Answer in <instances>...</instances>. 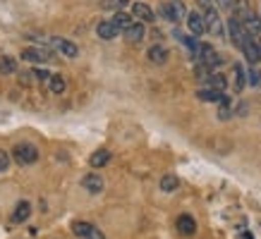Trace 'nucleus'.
Returning <instances> with one entry per match:
<instances>
[{
  "label": "nucleus",
  "instance_id": "11",
  "mask_svg": "<svg viewBox=\"0 0 261 239\" xmlns=\"http://www.w3.org/2000/svg\"><path fill=\"white\" fill-rule=\"evenodd\" d=\"M82 187L89 191V194H98V191H103V177L101 175H84L82 177Z\"/></svg>",
  "mask_w": 261,
  "mask_h": 239
},
{
  "label": "nucleus",
  "instance_id": "8",
  "mask_svg": "<svg viewBox=\"0 0 261 239\" xmlns=\"http://www.w3.org/2000/svg\"><path fill=\"white\" fill-rule=\"evenodd\" d=\"M50 46L56 48V50H60L63 55L67 57H77L80 55V48H77V43H72L70 39H53L50 41Z\"/></svg>",
  "mask_w": 261,
  "mask_h": 239
},
{
  "label": "nucleus",
  "instance_id": "15",
  "mask_svg": "<svg viewBox=\"0 0 261 239\" xmlns=\"http://www.w3.org/2000/svg\"><path fill=\"white\" fill-rule=\"evenodd\" d=\"M96 34L101 36V39H106V41H111V39H115L120 34V29L113 24V19L111 22H98V26H96Z\"/></svg>",
  "mask_w": 261,
  "mask_h": 239
},
{
  "label": "nucleus",
  "instance_id": "28",
  "mask_svg": "<svg viewBox=\"0 0 261 239\" xmlns=\"http://www.w3.org/2000/svg\"><path fill=\"white\" fill-rule=\"evenodd\" d=\"M15 70H17L15 57H10V55L0 57V72H3V74H12V72H15Z\"/></svg>",
  "mask_w": 261,
  "mask_h": 239
},
{
  "label": "nucleus",
  "instance_id": "18",
  "mask_svg": "<svg viewBox=\"0 0 261 239\" xmlns=\"http://www.w3.org/2000/svg\"><path fill=\"white\" fill-rule=\"evenodd\" d=\"M146 57H149L153 65H163L168 60V50L163 46H153L149 48V53H146Z\"/></svg>",
  "mask_w": 261,
  "mask_h": 239
},
{
  "label": "nucleus",
  "instance_id": "32",
  "mask_svg": "<svg viewBox=\"0 0 261 239\" xmlns=\"http://www.w3.org/2000/svg\"><path fill=\"white\" fill-rule=\"evenodd\" d=\"M197 3H199V5H201L204 10H208V8H214V3H216V0H197Z\"/></svg>",
  "mask_w": 261,
  "mask_h": 239
},
{
  "label": "nucleus",
  "instance_id": "23",
  "mask_svg": "<svg viewBox=\"0 0 261 239\" xmlns=\"http://www.w3.org/2000/svg\"><path fill=\"white\" fill-rule=\"evenodd\" d=\"M113 24L118 26L120 32H125V29H129L135 22H132V17L127 15V12H122V10H120V12H115V17H113Z\"/></svg>",
  "mask_w": 261,
  "mask_h": 239
},
{
  "label": "nucleus",
  "instance_id": "22",
  "mask_svg": "<svg viewBox=\"0 0 261 239\" xmlns=\"http://www.w3.org/2000/svg\"><path fill=\"white\" fill-rule=\"evenodd\" d=\"M108 160H111V151L101 148V151H96L94 156L89 158V163H91V167H103V165H108Z\"/></svg>",
  "mask_w": 261,
  "mask_h": 239
},
{
  "label": "nucleus",
  "instance_id": "27",
  "mask_svg": "<svg viewBox=\"0 0 261 239\" xmlns=\"http://www.w3.org/2000/svg\"><path fill=\"white\" fill-rule=\"evenodd\" d=\"M48 86H50V91H53V94H63V91H65V79L60 77V74H53V77L48 79Z\"/></svg>",
  "mask_w": 261,
  "mask_h": 239
},
{
  "label": "nucleus",
  "instance_id": "29",
  "mask_svg": "<svg viewBox=\"0 0 261 239\" xmlns=\"http://www.w3.org/2000/svg\"><path fill=\"white\" fill-rule=\"evenodd\" d=\"M10 163H12V153L0 151V172H5V170L10 167Z\"/></svg>",
  "mask_w": 261,
  "mask_h": 239
},
{
  "label": "nucleus",
  "instance_id": "25",
  "mask_svg": "<svg viewBox=\"0 0 261 239\" xmlns=\"http://www.w3.org/2000/svg\"><path fill=\"white\" fill-rule=\"evenodd\" d=\"M125 5H129V0H101V10H113V12H120Z\"/></svg>",
  "mask_w": 261,
  "mask_h": 239
},
{
  "label": "nucleus",
  "instance_id": "10",
  "mask_svg": "<svg viewBox=\"0 0 261 239\" xmlns=\"http://www.w3.org/2000/svg\"><path fill=\"white\" fill-rule=\"evenodd\" d=\"M48 53L41 48H24L22 50V60L24 63H48Z\"/></svg>",
  "mask_w": 261,
  "mask_h": 239
},
{
  "label": "nucleus",
  "instance_id": "16",
  "mask_svg": "<svg viewBox=\"0 0 261 239\" xmlns=\"http://www.w3.org/2000/svg\"><path fill=\"white\" fill-rule=\"evenodd\" d=\"M132 15H135L139 22H153V10H151L146 3H135V5H132Z\"/></svg>",
  "mask_w": 261,
  "mask_h": 239
},
{
  "label": "nucleus",
  "instance_id": "13",
  "mask_svg": "<svg viewBox=\"0 0 261 239\" xmlns=\"http://www.w3.org/2000/svg\"><path fill=\"white\" fill-rule=\"evenodd\" d=\"M252 8H249V0H235L232 3V17H238L240 22H247L252 17Z\"/></svg>",
  "mask_w": 261,
  "mask_h": 239
},
{
  "label": "nucleus",
  "instance_id": "19",
  "mask_svg": "<svg viewBox=\"0 0 261 239\" xmlns=\"http://www.w3.org/2000/svg\"><path fill=\"white\" fill-rule=\"evenodd\" d=\"M29 215H32V206H29L27 201H19L15 208V213H12V220H15V223H24V220H29Z\"/></svg>",
  "mask_w": 261,
  "mask_h": 239
},
{
  "label": "nucleus",
  "instance_id": "14",
  "mask_svg": "<svg viewBox=\"0 0 261 239\" xmlns=\"http://www.w3.org/2000/svg\"><path fill=\"white\" fill-rule=\"evenodd\" d=\"M197 98L204 101V103H221L223 98H225V94H223V91H216V88H199Z\"/></svg>",
  "mask_w": 261,
  "mask_h": 239
},
{
  "label": "nucleus",
  "instance_id": "3",
  "mask_svg": "<svg viewBox=\"0 0 261 239\" xmlns=\"http://www.w3.org/2000/svg\"><path fill=\"white\" fill-rule=\"evenodd\" d=\"M72 232L80 239H103L101 230H96L91 223H84V220H74L72 223Z\"/></svg>",
  "mask_w": 261,
  "mask_h": 239
},
{
  "label": "nucleus",
  "instance_id": "12",
  "mask_svg": "<svg viewBox=\"0 0 261 239\" xmlns=\"http://www.w3.org/2000/svg\"><path fill=\"white\" fill-rule=\"evenodd\" d=\"M177 232L185 234V237H192V234L197 232V223H194V218L187 215V213L180 215V218H177Z\"/></svg>",
  "mask_w": 261,
  "mask_h": 239
},
{
  "label": "nucleus",
  "instance_id": "31",
  "mask_svg": "<svg viewBox=\"0 0 261 239\" xmlns=\"http://www.w3.org/2000/svg\"><path fill=\"white\" fill-rule=\"evenodd\" d=\"M232 3H235V0H216V8L218 10H230L232 8Z\"/></svg>",
  "mask_w": 261,
  "mask_h": 239
},
{
  "label": "nucleus",
  "instance_id": "30",
  "mask_svg": "<svg viewBox=\"0 0 261 239\" xmlns=\"http://www.w3.org/2000/svg\"><path fill=\"white\" fill-rule=\"evenodd\" d=\"M34 77H36V79H41V81H46V79H50L53 74H50V72H46V70H34Z\"/></svg>",
  "mask_w": 261,
  "mask_h": 239
},
{
  "label": "nucleus",
  "instance_id": "26",
  "mask_svg": "<svg viewBox=\"0 0 261 239\" xmlns=\"http://www.w3.org/2000/svg\"><path fill=\"white\" fill-rule=\"evenodd\" d=\"M180 187V180L175 175H166V177H161V189L163 191H175Z\"/></svg>",
  "mask_w": 261,
  "mask_h": 239
},
{
  "label": "nucleus",
  "instance_id": "4",
  "mask_svg": "<svg viewBox=\"0 0 261 239\" xmlns=\"http://www.w3.org/2000/svg\"><path fill=\"white\" fill-rule=\"evenodd\" d=\"M204 22H206V32H211L214 36H223V22H221V15L216 8H208L204 12Z\"/></svg>",
  "mask_w": 261,
  "mask_h": 239
},
{
  "label": "nucleus",
  "instance_id": "2",
  "mask_svg": "<svg viewBox=\"0 0 261 239\" xmlns=\"http://www.w3.org/2000/svg\"><path fill=\"white\" fill-rule=\"evenodd\" d=\"M197 60L201 65H206L208 70H214L221 65V55L214 50V46H208V43H199V50H197Z\"/></svg>",
  "mask_w": 261,
  "mask_h": 239
},
{
  "label": "nucleus",
  "instance_id": "7",
  "mask_svg": "<svg viewBox=\"0 0 261 239\" xmlns=\"http://www.w3.org/2000/svg\"><path fill=\"white\" fill-rule=\"evenodd\" d=\"M240 50L245 53V57L249 60V63H259V60H261V46L252 39V36H247L245 43H242V48H240Z\"/></svg>",
  "mask_w": 261,
  "mask_h": 239
},
{
  "label": "nucleus",
  "instance_id": "17",
  "mask_svg": "<svg viewBox=\"0 0 261 239\" xmlns=\"http://www.w3.org/2000/svg\"><path fill=\"white\" fill-rule=\"evenodd\" d=\"M144 34H146L144 24L137 22V24H132L129 29H125V41H127V43H139V41L144 39Z\"/></svg>",
  "mask_w": 261,
  "mask_h": 239
},
{
  "label": "nucleus",
  "instance_id": "24",
  "mask_svg": "<svg viewBox=\"0 0 261 239\" xmlns=\"http://www.w3.org/2000/svg\"><path fill=\"white\" fill-rule=\"evenodd\" d=\"M206 84H208V88H216V91H225V86H228V79H225L223 74H211V77L206 79Z\"/></svg>",
  "mask_w": 261,
  "mask_h": 239
},
{
  "label": "nucleus",
  "instance_id": "5",
  "mask_svg": "<svg viewBox=\"0 0 261 239\" xmlns=\"http://www.w3.org/2000/svg\"><path fill=\"white\" fill-rule=\"evenodd\" d=\"M161 15L170 19V22H180L182 17H185V5L177 3V0H170V3H163L161 5Z\"/></svg>",
  "mask_w": 261,
  "mask_h": 239
},
{
  "label": "nucleus",
  "instance_id": "21",
  "mask_svg": "<svg viewBox=\"0 0 261 239\" xmlns=\"http://www.w3.org/2000/svg\"><path fill=\"white\" fill-rule=\"evenodd\" d=\"M245 86H247L245 70H242L240 65H235V67H232V88H235V91H242Z\"/></svg>",
  "mask_w": 261,
  "mask_h": 239
},
{
  "label": "nucleus",
  "instance_id": "20",
  "mask_svg": "<svg viewBox=\"0 0 261 239\" xmlns=\"http://www.w3.org/2000/svg\"><path fill=\"white\" fill-rule=\"evenodd\" d=\"M242 26H245V32L252 36V39H256V36H261V19L256 15H252L247 22H242Z\"/></svg>",
  "mask_w": 261,
  "mask_h": 239
},
{
  "label": "nucleus",
  "instance_id": "9",
  "mask_svg": "<svg viewBox=\"0 0 261 239\" xmlns=\"http://www.w3.org/2000/svg\"><path fill=\"white\" fill-rule=\"evenodd\" d=\"M187 26H190L192 36H201V34L206 32L204 15H199V12H190V15H187Z\"/></svg>",
  "mask_w": 261,
  "mask_h": 239
},
{
  "label": "nucleus",
  "instance_id": "1",
  "mask_svg": "<svg viewBox=\"0 0 261 239\" xmlns=\"http://www.w3.org/2000/svg\"><path fill=\"white\" fill-rule=\"evenodd\" d=\"M12 158L19 165H34L36 158H39V151L34 148L32 143H17L15 148H12Z\"/></svg>",
  "mask_w": 261,
  "mask_h": 239
},
{
  "label": "nucleus",
  "instance_id": "6",
  "mask_svg": "<svg viewBox=\"0 0 261 239\" xmlns=\"http://www.w3.org/2000/svg\"><path fill=\"white\" fill-rule=\"evenodd\" d=\"M228 32H230V39H232V43H235L238 48H242L245 39L249 36V34L245 32V26H242V22H240L238 17H230V22H228Z\"/></svg>",
  "mask_w": 261,
  "mask_h": 239
}]
</instances>
